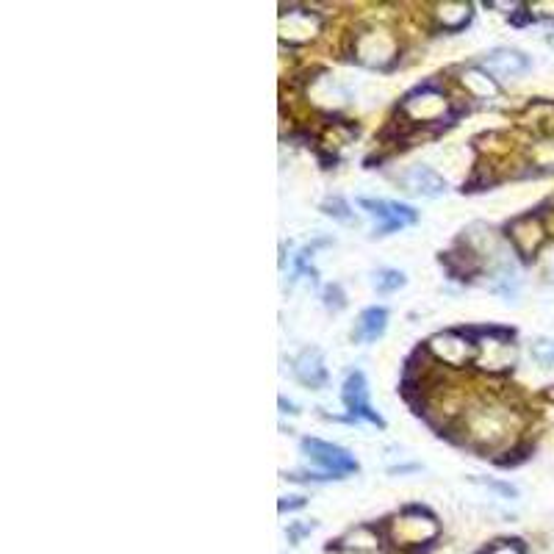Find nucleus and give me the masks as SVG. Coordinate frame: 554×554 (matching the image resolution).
<instances>
[{
	"instance_id": "obj_15",
	"label": "nucleus",
	"mask_w": 554,
	"mask_h": 554,
	"mask_svg": "<svg viewBox=\"0 0 554 554\" xmlns=\"http://www.w3.org/2000/svg\"><path fill=\"white\" fill-rule=\"evenodd\" d=\"M399 532H402V538H408L413 543H424L435 538V521L430 516H422V513H416V510H410L408 516L402 518V524H399Z\"/></svg>"
},
{
	"instance_id": "obj_2",
	"label": "nucleus",
	"mask_w": 554,
	"mask_h": 554,
	"mask_svg": "<svg viewBox=\"0 0 554 554\" xmlns=\"http://www.w3.org/2000/svg\"><path fill=\"white\" fill-rule=\"evenodd\" d=\"M397 50V39L391 37L386 28H369L355 39V59L361 61L363 67H374V70L388 67L397 59Z\"/></svg>"
},
{
	"instance_id": "obj_21",
	"label": "nucleus",
	"mask_w": 554,
	"mask_h": 554,
	"mask_svg": "<svg viewBox=\"0 0 554 554\" xmlns=\"http://www.w3.org/2000/svg\"><path fill=\"white\" fill-rule=\"evenodd\" d=\"M474 482H480V485H488V488H494L496 494H502L505 499H518V491L510 485V482H496V480H485V477H474Z\"/></svg>"
},
{
	"instance_id": "obj_6",
	"label": "nucleus",
	"mask_w": 554,
	"mask_h": 554,
	"mask_svg": "<svg viewBox=\"0 0 554 554\" xmlns=\"http://www.w3.org/2000/svg\"><path fill=\"white\" fill-rule=\"evenodd\" d=\"M510 433V422L499 410H477L469 419V438L480 446H496Z\"/></svg>"
},
{
	"instance_id": "obj_5",
	"label": "nucleus",
	"mask_w": 554,
	"mask_h": 554,
	"mask_svg": "<svg viewBox=\"0 0 554 554\" xmlns=\"http://www.w3.org/2000/svg\"><path fill=\"white\" fill-rule=\"evenodd\" d=\"M446 109H449V100H446L438 89H433V86L416 89V92L405 97V103H402V111H405L413 122L444 120Z\"/></svg>"
},
{
	"instance_id": "obj_13",
	"label": "nucleus",
	"mask_w": 554,
	"mask_h": 554,
	"mask_svg": "<svg viewBox=\"0 0 554 554\" xmlns=\"http://www.w3.org/2000/svg\"><path fill=\"white\" fill-rule=\"evenodd\" d=\"M388 327V311L386 308H366L361 314V319L355 322V330H352V341L358 344H372L377 338L386 333Z\"/></svg>"
},
{
	"instance_id": "obj_3",
	"label": "nucleus",
	"mask_w": 554,
	"mask_h": 554,
	"mask_svg": "<svg viewBox=\"0 0 554 554\" xmlns=\"http://www.w3.org/2000/svg\"><path fill=\"white\" fill-rule=\"evenodd\" d=\"M358 205H361L369 217L377 219L374 236H388V233L408 228V225H413L419 219V214L410 205L391 203V200H369V197H361Z\"/></svg>"
},
{
	"instance_id": "obj_8",
	"label": "nucleus",
	"mask_w": 554,
	"mask_h": 554,
	"mask_svg": "<svg viewBox=\"0 0 554 554\" xmlns=\"http://www.w3.org/2000/svg\"><path fill=\"white\" fill-rule=\"evenodd\" d=\"M507 236L513 241L516 253H521L524 258H532V255L541 250V244L546 241V230H543L541 219L538 217H518L510 228H507Z\"/></svg>"
},
{
	"instance_id": "obj_9",
	"label": "nucleus",
	"mask_w": 554,
	"mask_h": 554,
	"mask_svg": "<svg viewBox=\"0 0 554 554\" xmlns=\"http://www.w3.org/2000/svg\"><path fill=\"white\" fill-rule=\"evenodd\" d=\"M477 350V341H469L460 333H441L430 341V352H433L438 361L460 366L471 358V352Z\"/></svg>"
},
{
	"instance_id": "obj_18",
	"label": "nucleus",
	"mask_w": 554,
	"mask_h": 554,
	"mask_svg": "<svg viewBox=\"0 0 554 554\" xmlns=\"http://www.w3.org/2000/svg\"><path fill=\"white\" fill-rule=\"evenodd\" d=\"M532 358L541 363L543 369L554 366V338H538L532 341Z\"/></svg>"
},
{
	"instance_id": "obj_14",
	"label": "nucleus",
	"mask_w": 554,
	"mask_h": 554,
	"mask_svg": "<svg viewBox=\"0 0 554 554\" xmlns=\"http://www.w3.org/2000/svg\"><path fill=\"white\" fill-rule=\"evenodd\" d=\"M471 3H441L435 6V20L444 31H463L471 23Z\"/></svg>"
},
{
	"instance_id": "obj_12",
	"label": "nucleus",
	"mask_w": 554,
	"mask_h": 554,
	"mask_svg": "<svg viewBox=\"0 0 554 554\" xmlns=\"http://www.w3.org/2000/svg\"><path fill=\"white\" fill-rule=\"evenodd\" d=\"M294 374H297V380H300L302 386H311V388L325 386L327 366H325V358H322V352L316 350V347L302 350L300 355L294 358Z\"/></svg>"
},
{
	"instance_id": "obj_4",
	"label": "nucleus",
	"mask_w": 554,
	"mask_h": 554,
	"mask_svg": "<svg viewBox=\"0 0 554 554\" xmlns=\"http://www.w3.org/2000/svg\"><path fill=\"white\" fill-rule=\"evenodd\" d=\"M341 399L344 405L352 413V419H363V422H372L377 427H386L383 416L372 410L369 405V386H366V377L363 372H350L347 380H344V388H341Z\"/></svg>"
},
{
	"instance_id": "obj_7",
	"label": "nucleus",
	"mask_w": 554,
	"mask_h": 554,
	"mask_svg": "<svg viewBox=\"0 0 554 554\" xmlns=\"http://www.w3.org/2000/svg\"><path fill=\"white\" fill-rule=\"evenodd\" d=\"M482 70L491 73L494 78H521V75L530 73V59L521 50L496 48L485 56Z\"/></svg>"
},
{
	"instance_id": "obj_10",
	"label": "nucleus",
	"mask_w": 554,
	"mask_h": 554,
	"mask_svg": "<svg viewBox=\"0 0 554 554\" xmlns=\"http://www.w3.org/2000/svg\"><path fill=\"white\" fill-rule=\"evenodd\" d=\"M319 28L322 20L314 12H289L280 20V37L291 45H302V42H311L319 34Z\"/></svg>"
},
{
	"instance_id": "obj_11",
	"label": "nucleus",
	"mask_w": 554,
	"mask_h": 554,
	"mask_svg": "<svg viewBox=\"0 0 554 554\" xmlns=\"http://www.w3.org/2000/svg\"><path fill=\"white\" fill-rule=\"evenodd\" d=\"M402 186H405V192L419 194V197H441L446 192L444 178L433 167H424V164L410 167L402 175Z\"/></svg>"
},
{
	"instance_id": "obj_20",
	"label": "nucleus",
	"mask_w": 554,
	"mask_h": 554,
	"mask_svg": "<svg viewBox=\"0 0 554 554\" xmlns=\"http://www.w3.org/2000/svg\"><path fill=\"white\" fill-rule=\"evenodd\" d=\"M532 158H535V164L538 167H554V142H541V145H535L532 150Z\"/></svg>"
},
{
	"instance_id": "obj_24",
	"label": "nucleus",
	"mask_w": 554,
	"mask_h": 554,
	"mask_svg": "<svg viewBox=\"0 0 554 554\" xmlns=\"http://www.w3.org/2000/svg\"><path fill=\"white\" fill-rule=\"evenodd\" d=\"M488 554H524V552H521V546H516V543H502V546H494Z\"/></svg>"
},
{
	"instance_id": "obj_17",
	"label": "nucleus",
	"mask_w": 554,
	"mask_h": 554,
	"mask_svg": "<svg viewBox=\"0 0 554 554\" xmlns=\"http://www.w3.org/2000/svg\"><path fill=\"white\" fill-rule=\"evenodd\" d=\"M372 283L380 294H391V291L402 289L408 280H405V275H402L399 269H380V272H374L372 275Z\"/></svg>"
},
{
	"instance_id": "obj_25",
	"label": "nucleus",
	"mask_w": 554,
	"mask_h": 554,
	"mask_svg": "<svg viewBox=\"0 0 554 554\" xmlns=\"http://www.w3.org/2000/svg\"><path fill=\"white\" fill-rule=\"evenodd\" d=\"M549 45H552V48H554V34H552V37H549Z\"/></svg>"
},
{
	"instance_id": "obj_23",
	"label": "nucleus",
	"mask_w": 554,
	"mask_h": 554,
	"mask_svg": "<svg viewBox=\"0 0 554 554\" xmlns=\"http://www.w3.org/2000/svg\"><path fill=\"white\" fill-rule=\"evenodd\" d=\"M325 305L327 308H333V311H341V308L347 305V300H344V294H341L338 286H330V289L325 291Z\"/></svg>"
},
{
	"instance_id": "obj_16",
	"label": "nucleus",
	"mask_w": 554,
	"mask_h": 554,
	"mask_svg": "<svg viewBox=\"0 0 554 554\" xmlns=\"http://www.w3.org/2000/svg\"><path fill=\"white\" fill-rule=\"evenodd\" d=\"M460 81H463V86H466L474 97L499 95V84H496V78L491 73H485L482 67H471V70H466Z\"/></svg>"
},
{
	"instance_id": "obj_1",
	"label": "nucleus",
	"mask_w": 554,
	"mask_h": 554,
	"mask_svg": "<svg viewBox=\"0 0 554 554\" xmlns=\"http://www.w3.org/2000/svg\"><path fill=\"white\" fill-rule=\"evenodd\" d=\"M302 452L311 458V463H316L319 469L325 471L327 477L341 480V477L358 471V460L352 458L347 449H341L336 444H327V441H319V438H305L302 441Z\"/></svg>"
},
{
	"instance_id": "obj_19",
	"label": "nucleus",
	"mask_w": 554,
	"mask_h": 554,
	"mask_svg": "<svg viewBox=\"0 0 554 554\" xmlns=\"http://www.w3.org/2000/svg\"><path fill=\"white\" fill-rule=\"evenodd\" d=\"M322 211H325L327 217L338 219V222H355V217H352V214H350V205L344 203L341 197L325 200V203H322Z\"/></svg>"
},
{
	"instance_id": "obj_22",
	"label": "nucleus",
	"mask_w": 554,
	"mask_h": 554,
	"mask_svg": "<svg viewBox=\"0 0 554 554\" xmlns=\"http://www.w3.org/2000/svg\"><path fill=\"white\" fill-rule=\"evenodd\" d=\"M347 541H352V543H347V546H358V549H374V546H377V538H374L369 530L352 532Z\"/></svg>"
}]
</instances>
